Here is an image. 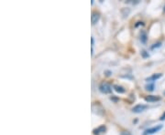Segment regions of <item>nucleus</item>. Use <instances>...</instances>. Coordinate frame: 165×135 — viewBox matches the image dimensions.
I'll list each match as a JSON object with an SVG mask.
<instances>
[{"instance_id": "obj_1", "label": "nucleus", "mask_w": 165, "mask_h": 135, "mask_svg": "<svg viewBox=\"0 0 165 135\" xmlns=\"http://www.w3.org/2000/svg\"><path fill=\"white\" fill-rule=\"evenodd\" d=\"M163 128V125L162 124H159V125H156V126H153L151 128H149L147 129L144 133H143V135H152L158 132H160L162 129Z\"/></svg>"}, {"instance_id": "obj_2", "label": "nucleus", "mask_w": 165, "mask_h": 135, "mask_svg": "<svg viewBox=\"0 0 165 135\" xmlns=\"http://www.w3.org/2000/svg\"><path fill=\"white\" fill-rule=\"evenodd\" d=\"M99 91L104 94H109L112 92V87L106 82H102L99 85Z\"/></svg>"}, {"instance_id": "obj_3", "label": "nucleus", "mask_w": 165, "mask_h": 135, "mask_svg": "<svg viewBox=\"0 0 165 135\" xmlns=\"http://www.w3.org/2000/svg\"><path fill=\"white\" fill-rule=\"evenodd\" d=\"M147 109H148V106H147V105L138 104V105H136V106L132 109V111L135 112V113H141V112H143L144 110H146Z\"/></svg>"}, {"instance_id": "obj_4", "label": "nucleus", "mask_w": 165, "mask_h": 135, "mask_svg": "<svg viewBox=\"0 0 165 135\" xmlns=\"http://www.w3.org/2000/svg\"><path fill=\"white\" fill-rule=\"evenodd\" d=\"M145 101L147 102H156V101H161V97L155 96V95H149L145 97Z\"/></svg>"}, {"instance_id": "obj_5", "label": "nucleus", "mask_w": 165, "mask_h": 135, "mask_svg": "<svg viewBox=\"0 0 165 135\" xmlns=\"http://www.w3.org/2000/svg\"><path fill=\"white\" fill-rule=\"evenodd\" d=\"M99 18H100V14L97 12H93L92 16H91V21H92V25H96L98 22Z\"/></svg>"}, {"instance_id": "obj_6", "label": "nucleus", "mask_w": 165, "mask_h": 135, "mask_svg": "<svg viewBox=\"0 0 165 135\" xmlns=\"http://www.w3.org/2000/svg\"><path fill=\"white\" fill-rule=\"evenodd\" d=\"M105 131H106L105 126V125H101V126H99L98 128H97V129H95L93 131V133L95 135H100L102 134V133H104Z\"/></svg>"}, {"instance_id": "obj_7", "label": "nucleus", "mask_w": 165, "mask_h": 135, "mask_svg": "<svg viewBox=\"0 0 165 135\" xmlns=\"http://www.w3.org/2000/svg\"><path fill=\"white\" fill-rule=\"evenodd\" d=\"M162 76H163V74L162 73H157V74H153L152 76H151V77H149L148 79H146V80L149 82H153V81H156L157 79H159L160 78H162Z\"/></svg>"}, {"instance_id": "obj_8", "label": "nucleus", "mask_w": 165, "mask_h": 135, "mask_svg": "<svg viewBox=\"0 0 165 135\" xmlns=\"http://www.w3.org/2000/svg\"><path fill=\"white\" fill-rule=\"evenodd\" d=\"M113 89L118 92V93H124L126 91V90L122 87V86H119V85H114L113 86Z\"/></svg>"}, {"instance_id": "obj_9", "label": "nucleus", "mask_w": 165, "mask_h": 135, "mask_svg": "<svg viewBox=\"0 0 165 135\" xmlns=\"http://www.w3.org/2000/svg\"><path fill=\"white\" fill-rule=\"evenodd\" d=\"M145 88L148 91H153L155 89V85H154V83H149L148 85H146Z\"/></svg>"}, {"instance_id": "obj_10", "label": "nucleus", "mask_w": 165, "mask_h": 135, "mask_svg": "<svg viewBox=\"0 0 165 135\" xmlns=\"http://www.w3.org/2000/svg\"><path fill=\"white\" fill-rule=\"evenodd\" d=\"M140 40H141L142 43H145L147 41V34L143 32V31L140 34Z\"/></svg>"}, {"instance_id": "obj_11", "label": "nucleus", "mask_w": 165, "mask_h": 135, "mask_svg": "<svg viewBox=\"0 0 165 135\" xmlns=\"http://www.w3.org/2000/svg\"><path fill=\"white\" fill-rule=\"evenodd\" d=\"M141 56H142L143 58H148L150 55H149V53H147V51H145V50H142V51H141Z\"/></svg>"}, {"instance_id": "obj_12", "label": "nucleus", "mask_w": 165, "mask_h": 135, "mask_svg": "<svg viewBox=\"0 0 165 135\" xmlns=\"http://www.w3.org/2000/svg\"><path fill=\"white\" fill-rule=\"evenodd\" d=\"M161 46H162V42H158V43L154 44V45L151 47V48H152V49H154V48H159V47H161Z\"/></svg>"}, {"instance_id": "obj_13", "label": "nucleus", "mask_w": 165, "mask_h": 135, "mask_svg": "<svg viewBox=\"0 0 165 135\" xmlns=\"http://www.w3.org/2000/svg\"><path fill=\"white\" fill-rule=\"evenodd\" d=\"M121 135H131V134H130V133H129V132H122V133H121Z\"/></svg>"}, {"instance_id": "obj_14", "label": "nucleus", "mask_w": 165, "mask_h": 135, "mask_svg": "<svg viewBox=\"0 0 165 135\" xmlns=\"http://www.w3.org/2000/svg\"><path fill=\"white\" fill-rule=\"evenodd\" d=\"M105 76H110L111 75V71H108V70H106V71H105Z\"/></svg>"}, {"instance_id": "obj_15", "label": "nucleus", "mask_w": 165, "mask_h": 135, "mask_svg": "<svg viewBox=\"0 0 165 135\" xmlns=\"http://www.w3.org/2000/svg\"><path fill=\"white\" fill-rule=\"evenodd\" d=\"M160 120H161V121H163V120H165V113L163 115V116H162V117H161V118H160Z\"/></svg>"}, {"instance_id": "obj_16", "label": "nucleus", "mask_w": 165, "mask_h": 135, "mask_svg": "<svg viewBox=\"0 0 165 135\" xmlns=\"http://www.w3.org/2000/svg\"><path fill=\"white\" fill-rule=\"evenodd\" d=\"M139 25H143V23H142V22H138V24H136L135 27H138V26H139Z\"/></svg>"}, {"instance_id": "obj_17", "label": "nucleus", "mask_w": 165, "mask_h": 135, "mask_svg": "<svg viewBox=\"0 0 165 135\" xmlns=\"http://www.w3.org/2000/svg\"><path fill=\"white\" fill-rule=\"evenodd\" d=\"M163 11H164V12H165V6H164V9H163Z\"/></svg>"}, {"instance_id": "obj_18", "label": "nucleus", "mask_w": 165, "mask_h": 135, "mask_svg": "<svg viewBox=\"0 0 165 135\" xmlns=\"http://www.w3.org/2000/svg\"><path fill=\"white\" fill-rule=\"evenodd\" d=\"M163 95H164V96H165V91H164V93H163Z\"/></svg>"}]
</instances>
